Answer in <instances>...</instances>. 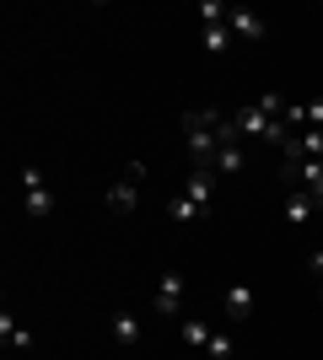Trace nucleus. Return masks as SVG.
I'll list each match as a JSON object with an SVG mask.
<instances>
[{"label":"nucleus","instance_id":"17","mask_svg":"<svg viewBox=\"0 0 323 360\" xmlns=\"http://www.w3.org/2000/svg\"><path fill=\"white\" fill-rule=\"evenodd\" d=\"M205 349H210L215 360H232V349H237V345H232L227 333H210V345H205Z\"/></svg>","mask_w":323,"mask_h":360},{"label":"nucleus","instance_id":"15","mask_svg":"<svg viewBox=\"0 0 323 360\" xmlns=\"http://www.w3.org/2000/svg\"><path fill=\"white\" fill-rule=\"evenodd\" d=\"M259 108L270 113V119H286V108H291V103H286L280 91H264V97H259Z\"/></svg>","mask_w":323,"mask_h":360},{"label":"nucleus","instance_id":"16","mask_svg":"<svg viewBox=\"0 0 323 360\" xmlns=\"http://www.w3.org/2000/svg\"><path fill=\"white\" fill-rule=\"evenodd\" d=\"M210 22H227V6H221V0H205L200 6V27H210Z\"/></svg>","mask_w":323,"mask_h":360},{"label":"nucleus","instance_id":"8","mask_svg":"<svg viewBox=\"0 0 323 360\" xmlns=\"http://www.w3.org/2000/svg\"><path fill=\"white\" fill-rule=\"evenodd\" d=\"M253 307H259V290H253V285H243V280L227 285V317H232V323H248Z\"/></svg>","mask_w":323,"mask_h":360},{"label":"nucleus","instance_id":"13","mask_svg":"<svg viewBox=\"0 0 323 360\" xmlns=\"http://www.w3.org/2000/svg\"><path fill=\"white\" fill-rule=\"evenodd\" d=\"M200 44L210 49V54H227L232 49V27L227 22H210V27H200Z\"/></svg>","mask_w":323,"mask_h":360},{"label":"nucleus","instance_id":"9","mask_svg":"<svg viewBox=\"0 0 323 360\" xmlns=\"http://www.w3.org/2000/svg\"><path fill=\"white\" fill-rule=\"evenodd\" d=\"M210 172H215L221 183H227V178H243V172H248V146H221Z\"/></svg>","mask_w":323,"mask_h":360},{"label":"nucleus","instance_id":"12","mask_svg":"<svg viewBox=\"0 0 323 360\" xmlns=\"http://www.w3.org/2000/svg\"><path fill=\"white\" fill-rule=\"evenodd\" d=\"M167 215H172V221H178V226H189V221H210V215H205V210H200V205H194V199H189V194H172Z\"/></svg>","mask_w":323,"mask_h":360},{"label":"nucleus","instance_id":"14","mask_svg":"<svg viewBox=\"0 0 323 360\" xmlns=\"http://www.w3.org/2000/svg\"><path fill=\"white\" fill-rule=\"evenodd\" d=\"M184 339H189L194 349H205V345H210V328H205L200 317H184Z\"/></svg>","mask_w":323,"mask_h":360},{"label":"nucleus","instance_id":"2","mask_svg":"<svg viewBox=\"0 0 323 360\" xmlns=\"http://www.w3.org/2000/svg\"><path fill=\"white\" fill-rule=\"evenodd\" d=\"M280 178L286 188H308L323 210V156H308V162H280Z\"/></svg>","mask_w":323,"mask_h":360},{"label":"nucleus","instance_id":"3","mask_svg":"<svg viewBox=\"0 0 323 360\" xmlns=\"http://www.w3.org/2000/svg\"><path fill=\"white\" fill-rule=\"evenodd\" d=\"M140 183H146V162H129V167H124V178L108 188V210L129 215V210H135V199H140Z\"/></svg>","mask_w":323,"mask_h":360},{"label":"nucleus","instance_id":"11","mask_svg":"<svg viewBox=\"0 0 323 360\" xmlns=\"http://www.w3.org/2000/svg\"><path fill=\"white\" fill-rule=\"evenodd\" d=\"M0 339H6V349H32V333L22 328L11 312H0Z\"/></svg>","mask_w":323,"mask_h":360},{"label":"nucleus","instance_id":"18","mask_svg":"<svg viewBox=\"0 0 323 360\" xmlns=\"http://www.w3.org/2000/svg\"><path fill=\"white\" fill-rule=\"evenodd\" d=\"M302 113H308V129H323V97H312V103H302Z\"/></svg>","mask_w":323,"mask_h":360},{"label":"nucleus","instance_id":"7","mask_svg":"<svg viewBox=\"0 0 323 360\" xmlns=\"http://www.w3.org/2000/svg\"><path fill=\"white\" fill-rule=\"evenodd\" d=\"M280 215H286V226H308L312 215H318V199H312L308 188H286V194H280Z\"/></svg>","mask_w":323,"mask_h":360},{"label":"nucleus","instance_id":"20","mask_svg":"<svg viewBox=\"0 0 323 360\" xmlns=\"http://www.w3.org/2000/svg\"><path fill=\"white\" fill-rule=\"evenodd\" d=\"M318 296H323V280H318Z\"/></svg>","mask_w":323,"mask_h":360},{"label":"nucleus","instance_id":"10","mask_svg":"<svg viewBox=\"0 0 323 360\" xmlns=\"http://www.w3.org/2000/svg\"><path fill=\"white\" fill-rule=\"evenodd\" d=\"M108 328H113V345H119V349H135L140 345V317L135 312H113Z\"/></svg>","mask_w":323,"mask_h":360},{"label":"nucleus","instance_id":"5","mask_svg":"<svg viewBox=\"0 0 323 360\" xmlns=\"http://www.w3.org/2000/svg\"><path fill=\"white\" fill-rule=\"evenodd\" d=\"M184 194L194 199L205 215H215V194H221V178H215V172H205V167H194V172L184 178Z\"/></svg>","mask_w":323,"mask_h":360},{"label":"nucleus","instance_id":"19","mask_svg":"<svg viewBox=\"0 0 323 360\" xmlns=\"http://www.w3.org/2000/svg\"><path fill=\"white\" fill-rule=\"evenodd\" d=\"M308 269H312V274L323 280V248H312V253H308Z\"/></svg>","mask_w":323,"mask_h":360},{"label":"nucleus","instance_id":"4","mask_svg":"<svg viewBox=\"0 0 323 360\" xmlns=\"http://www.w3.org/2000/svg\"><path fill=\"white\" fill-rule=\"evenodd\" d=\"M227 27L232 38H243V44H264L270 38V22L259 11H248V6H227Z\"/></svg>","mask_w":323,"mask_h":360},{"label":"nucleus","instance_id":"1","mask_svg":"<svg viewBox=\"0 0 323 360\" xmlns=\"http://www.w3.org/2000/svg\"><path fill=\"white\" fill-rule=\"evenodd\" d=\"M22 210H27L32 221H49V215H54V188L44 183V172L32 162L22 167Z\"/></svg>","mask_w":323,"mask_h":360},{"label":"nucleus","instance_id":"6","mask_svg":"<svg viewBox=\"0 0 323 360\" xmlns=\"http://www.w3.org/2000/svg\"><path fill=\"white\" fill-rule=\"evenodd\" d=\"M151 307L162 317H178V307H184V274L178 269H167L162 280H156V290H151Z\"/></svg>","mask_w":323,"mask_h":360}]
</instances>
